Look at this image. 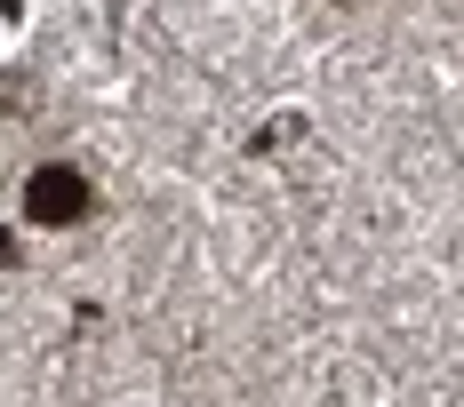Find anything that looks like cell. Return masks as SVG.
Returning <instances> with one entry per match:
<instances>
[{
	"mask_svg": "<svg viewBox=\"0 0 464 407\" xmlns=\"http://www.w3.org/2000/svg\"><path fill=\"white\" fill-rule=\"evenodd\" d=\"M33 208H41V216H72V208H89V192H81V176H72V168H41Z\"/></svg>",
	"mask_w": 464,
	"mask_h": 407,
	"instance_id": "6da1fadb",
	"label": "cell"
}]
</instances>
